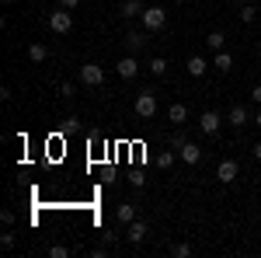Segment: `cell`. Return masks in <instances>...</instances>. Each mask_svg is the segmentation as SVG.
<instances>
[{
	"label": "cell",
	"mask_w": 261,
	"mask_h": 258,
	"mask_svg": "<svg viewBox=\"0 0 261 258\" xmlns=\"http://www.w3.org/2000/svg\"><path fill=\"white\" fill-rule=\"evenodd\" d=\"M251 154H254V160H261V139L254 143V150H251Z\"/></svg>",
	"instance_id": "obj_29"
},
{
	"label": "cell",
	"mask_w": 261,
	"mask_h": 258,
	"mask_svg": "<svg viewBox=\"0 0 261 258\" xmlns=\"http://www.w3.org/2000/svg\"><path fill=\"white\" fill-rule=\"evenodd\" d=\"M115 220H119V223H133V220H136V206H133V202H119V206H115Z\"/></svg>",
	"instance_id": "obj_14"
},
{
	"label": "cell",
	"mask_w": 261,
	"mask_h": 258,
	"mask_svg": "<svg viewBox=\"0 0 261 258\" xmlns=\"http://www.w3.org/2000/svg\"><path fill=\"white\" fill-rule=\"evenodd\" d=\"M49 28H53L56 35H66V32L73 28V14H70L66 7H60V11H53V14H49Z\"/></svg>",
	"instance_id": "obj_4"
},
{
	"label": "cell",
	"mask_w": 261,
	"mask_h": 258,
	"mask_svg": "<svg viewBox=\"0 0 261 258\" xmlns=\"http://www.w3.org/2000/svg\"><path fill=\"white\" fill-rule=\"evenodd\" d=\"M220 126H223L220 112H202L199 115V129L205 133V136H220Z\"/></svg>",
	"instance_id": "obj_6"
},
{
	"label": "cell",
	"mask_w": 261,
	"mask_h": 258,
	"mask_svg": "<svg viewBox=\"0 0 261 258\" xmlns=\"http://www.w3.org/2000/svg\"><path fill=\"white\" fill-rule=\"evenodd\" d=\"M174 160H178V154H174V150H161V154H157V164H161V168H171Z\"/></svg>",
	"instance_id": "obj_21"
},
{
	"label": "cell",
	"mask_w": 261,
	"mask_h": 258,
	"mask_svg": "<svg viewBox=\"0 0 261 258\" xmlns=\"http://www.w3.org/2000/svg\"><path fill=\"white\" fill-rule=\"evenodd\" d=\"M81 80L87 84V87H101V84H105V66H98V63H84L81 66Z\"/></svg>",
	"instance_id": "obj_5"
},
{
	"label": "cell",
	"mask_w": 261,
	"mask_h": 258,
	"mask_svg": "<svg viewBox=\"0 0 261 258\" xmlns=\"http://www.w3.org/2000/svg\"><path fill=\"white\" fill-rule=\"evenodd\" d=\"M171 255H178V258H188V255H192V244H174V248H171Z\"/></svg>",
	"instance_id": "obj_24"
},
{
	"label": "cell",
	"mask_w": 261,
	"mask_h": 258,
	"mask_svg": "<svg viewBox=\"0 0 261 258\" xmlns=\"http://www.w3.org/2000/svg\"><path fill=\"white\" fill-rule=\"evenodd\" d=\"M133 112H136L140 119H153V115H157V95H153V91H140L136 101H133Z\"/></svg>",
	"instance_id": "obj_1"
},
{
	"label": "cell",
	"mask_w": 261,
	"mask_h": 258,
	"mask_svg": "<svg viewBox=\"0 0 261 258\" xmlns=\"http://www.w3.org/2000/svg\"><path fill=\"white\" fill-rule=\"evenodd\" d=\"M213 66H216V70H220V74H226V70H233V56H230V53H216V60H213Z\"/></svg>",
	"instance_id": "obj_17"
},
{
	"label": "cell",
	"mask_w": 261,
	"mask_h": 258,
	"mask_svg": "<svg viewBox=\"0 0 261 258\" xmlns=\"http://www.w3.org/2000/svg\"><path fill=\"white\" fill-rule=\"evenodd\" d=\"M174 147H178V160L181 164H199L202 160V147L199 143H192V139H174Z\"/></svg>",
	"instance_id": "obj_2"
},
{
	"label": "cell",
	"mask_w": 261,
	"mask_h": 258,
	"mask_svg": "<svg viewBox=\"0 0 261 258\" xmlns=\"http://www.w3.org/2000/svg\"><path fill=\"white\" fill-rule=\"evenodd\" d=\"M0 248H4V251H11V248H14V234H11V227L0 234Z\"/></svg>",
	"instance_id": "obj_23"
},
{
	"label": "cell",
	"mask_w": 261,
	"mask_h": 258,
	"mask_svg": "<svg viewBox=\"0 0 261 258\" xmlns=\"http://www.w3.org/2000/svg\"><path fill=\"white\" fill-rule=\"evenodd\" d=\"M140 21H143L146 32H161L164 25H167V11H164V7H146Z\"/></svg>",
	"instance_id": "obj_3"
},
{
	"label": "cell",
	"mask_w": 261,
	"mask_h": 258,
	"mask_svg": "<svg viewBox=\"0 0 261 258\" xmlns=\"http://www.w3.org/2000/svg\"><path fill=\"white\" fill-rule=\"evenodd\" d=\"M146 234H150V227H146L140 217L133 220V223H125V238H129V244H143V241H146Z\"/></svg>",
	"instance_id": "obj_9"
},
{
	"label": "cell",
	"mask_w": 261,
	"mask_h": 258,
	"mask_svg": "<svg viewBox=\"0 0 261 258\" xmlns=\"http://www.w3.org/2000/svg\"><path fill=\"white\" fill-rule=\"evenodd\" d=\"M226 122H230V126H237V129H244V126L251 122V112H247L244 105H233V108L226 112Z\"/></svg>",
	"instance_id": "obj_11"
},
{
	"label": "cell",
	"mask_w": 261,
	"mask_h": 258,
	"mask_svg": "<svg viewBox=\"0 0 261 258\" xmlns=\"http://www.w3.org/2000/svg\"><path fill=\"white\" fill-rule=\"evenodd\" d=\"M241 4H251V0H241Z\"/></svg>",
	"instance_id": "obj_32"
},
{
	"label": "cell",
	"mask_w": 261,
	"mask_h": 258,
	"mask_svg": "<svg viewBox=\"0 0 261 258\" xmlns=\"http://www.w3.org/2000/svg\"><path fill=\"white\" fill-rule=\"evenodd\" d=\"M77 4H81V0H60V7H66V11H73Z\"/></svg>",
	"instance_id": "obj_28"
},
{
	"label": "cell",
	"mask_w": 261,
	"mask_h": 258,
	"mask_svg": "<svg viewBox=\"0 0 261 258\" xmlns=\"http://www.w3.org/2000/svg\"><path fill=\"white\" fill-rule=\"evenodd\" d=\"M115 74H119L122 80H133L136 74H140V60H136L133 53H129V56H122V60L115 63Z\"/></svg>",
	"instance_id": "obj_8"
},
{
	"label": "cell",
	"mask_w": 261,
	"mask_h": 258,
	"mask_svg": "<svg viewBox=\"0 0 261 258\" xmlns=\"http://www.w3.org/2000/svg\"><path fill=\"white\" fill-rule=\"evenodd\" d=\"M122 42H125V49H129V53L136 56V53H140V49H143V45H146L150 39H146V32H133V28H129V32H125V39H122Z\"/></svg>",
	"instance_id": "obj_10"
},
{
	"label": "cell",
	"mask_w": 261,
	"mask_h": 258,
	"mask_svg": "<svg viewBox=\"0 0 261 258\" xmlns=\"http://www.w3.org/2000/svg\"><path fill=\"white\" fill-rule=\"evenodd\" d=\"M28 60H32V63H45V60H49V49H45L42 42H35V45H28Z\"/></svg>",
	"instance_id": "obj_15"
},
{
	"label": "cell",
	"mask_w": 261,
	"mask_h": 258,
	"mask_svg": "<svg viewBox=\"0 0 261 258\" xmlns=\"http://www.w3.org/2000/svg\"><path fill=\"white\" fill-rule=\"evenodd\" d=\"M129 181H133L136 189H143V185H146V178H143V171H133V178H129Z\"/></svg>",
	"instance_id": "obj_25"
},
{
	"label": "cell",
	"mask_w": 261,
	"mask_h": 258,
	"mask_svg": "<svg viewBox=\"0 0 261 258\" xmlns=\"http://www.w3.org/2000/svg\"><path fill=\"white\" fill-rule=\"evenodd\" d=\"M66 255H70L66 244H49V258H66Z\"/></svg>",
	"instance_id": "obj_22"
},
{
	"label": "cell",
	"mask_w": 261,
	"mask_h": 258,
	"mask_svg": "<svg viewBox=\"0 0 261 258\" xmlns=\"http://www.w3.org/2000/svg\"><path fill=\"white\" fill-rule=\"evenodd\" d=\"M254 18H258V7L254 4H241V25H251Z\"/></svg>",
	"instance_id": "obj_19"
},
{
	"label": "cell",
	"mask_w": 261,
	"mask_h": 258,
	"mask_svg": "<svg viewBox=\"0 0 261 258\" xmlns=\"http://www.w3.org/2000/svg\"><path fill=\"white\" fill-rule=\"evenodd\" d=\"M205 45H209L213 53H220L223 45H226V35H223V32H209V39H205Z\"/></svg>",
	"instance_id": "obj_18"
},
{
	"label": "cell",
	"mask_w": 261,
	"mask_h": 258,
	"mask_svg": "<svg viewBox=\"0 0 261 258\" xmlns=\"http://www.w3.org/2000/svg\"><path fill=\"white\" fill-rule=\"evenodd\" d=\"M0 220H4V227H11V223H14V209H4V213H0Z\"/></svg>",
	"instance_id": "obj_26"
},
{
	"label": "cell",
	"mask_w": 261,
	"mask_h": 258,
	"mask_svg": "<svg viewBox=\"0 0 261 258\" xmlns=\"http://www.w3.org/2000/svg\"><path fill=\"white\" fill-rule=\"evenodd\" d=\"M143 11H146V4H143V0H125V4L119 7V14H122L125 21H133V18H143Z\"/></svg>",
	"instance_id": "obj_12"
},
{
	"label": "cell",
	"mask_w": 261,
	"mask_h": 258,
	"mask_svg": "<svg viewBox=\"0 0 261 258\" xmlns=\"http://www.w3.org/2000/svg\"><path fill=\"white\" fill-rule=\"evenodd\" d=\"M178 4H188V0H178Z\"/></svg>",
	"instance_id": "obj_31"
},
{
	"label": "cell",
	"mask_w": 261,
	"mask_h": 258,
	"mask_svg": "<svg viewBox=\"0 0 261 258\" xmlns=\"http://www.w3.org/2000/svg\"><path fill=\"white\" fill-rule=\"evenodd\" d=\"M251 101H258V105H261V84H254V87H251Z\"/></svg>",
	"instance_id": "obj_27"
},
{
	"label": "cell",
	"mask_w": 261,
	"mask_h": 258,
	"mask_svg": "<svg viewBox=\"0 0 261 258\" xmlns=\"http://www.w3.org/2000/svg\"><path fill=\"white\" fill-rule=\"evenodd\" d=\"M150 74H153V77H164V74H167V60H164V56H153V60H150Z\"/></svg>",
	"instance_id": "obj_20"
},
{
	"label": "cell",
	"mask_w": 261,
	"mask_h": 258,
	"mask_svg": "<svg viewBox=\"0 0 261 258\" xmlns=\"http://www.w3.org/2000/svg\"><path fill=\"white\" fill-rule=\"evenodd\" d=\"M237 175H241V164H237L233 157L220 160V168H216V178H220L223 185H230V181H237Z\"/></svg>",
	"instance_id": "obj_7"
},
{
	"label": "cell",
	"mask_w": 261,
	"mask_h": 258,
	"mask_svg": "<svg viewBox=\"0 0 261 258\" xmlns=\"http://www.w3.org/2000/svg\"><path fill=\"white\" fill-rule=\"evenodd\" d=\"M254 126H258V129H261V112H258V115H254Z\"/></svg>",
	"instance_id": "obj_30"
},
{
	"label": "cell",
	"mask_w": 261,
	"mask_h": 258,
	"mask_svg": "<svg viewBox=\"0 0 261 258\" xmlns=\"http://www.w3.org/2000/svg\"><path fill=\"white\" fill-rule=\"evenodd\" d=\"M205 70H209V63L202 60V56H188V74H192V77H202Z\"/></svg>",
	"instance_id": "obj_16"
},
{
	"label": "cell",
	"mask_w": 261,
	"mask_h": 258,
	"mask_svg": "<svg viewBox=\"0 0 261 258\" xmlns=\"http://www.w3.org/2000/svg\"><path fill=\"white\" fill-rule=\"evenodd\" d=\"M167 119L174 122V126H181V122H188V105H181V101H174V105L167 108Z\"/></svg>",
	"instance_id": "obj_13"
}]
</instances>
